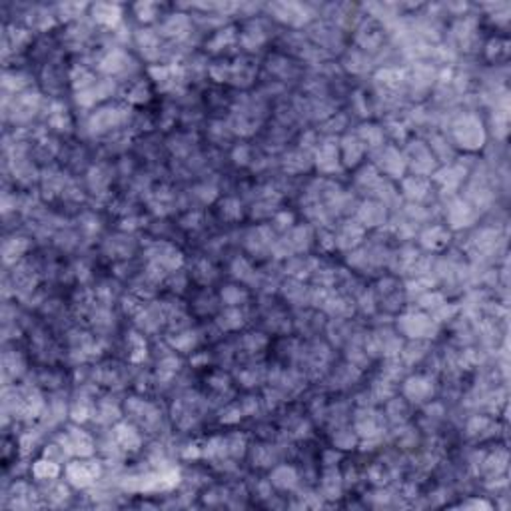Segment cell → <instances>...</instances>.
I'll return each instance as SVG.
<instances>
[{
	"label": "cell",
	"mask_w": 511,
	"mask_h": 511,
	"mask_svg": "<svg viewBox=\"0 0 511 511\" xmlns=\"http://www.w3.org/2000/svg\"><path fill=\"white\" fill-rule=\"evenodd\" d=\"M108 182H110V176L106 174L102 166H94L89 172V186L94 194H104Z\"/></svg>",
	"instance_id": "obj_39"
},
{
	"label": "cell",
	"mask_w": 511,
	"mask_h": 511,
	"mask_svg": "<svg viewBox=\"0 0 511 511\" xmlns=\"http://www.w3.org/2000/svg\"><path fill=\"white\" fill-rule=\"evenodd\" d=\"M378 158L375 160V168L380 170V174H386L389 178H404L406 172V160L404 154L396 148V146H382L378 148Z\"/></svg>",
	"instance_id": "obj_10"
},
{
	"label": "cell",
	"mask_w": 511,
	"mask_h": 511,
	"mask_svg": "<svg viewBox=\"0 0 511 511\" xmlns=\"http://www.w3.org/2000/svg\"><path fill=\"white\" fill-rule=\"evenodd\" d=\"M112 440L122 452H138L142 447V434L134 423H116L112 429Z\"/></svg>",
	"instance_id": "obj_14"
},
{
	"label": "cell",
	"mask_w": 511,
	"mask_h": 511,
	"mask_svg": "<svg viewBox=\"0 0 511 511\" xmlns=\"http://www.w3.org/2000/svg\"><path fill=\"white\" fill-rule=\"evenodd\" d=\"M337 146H340V160H342V164L344 166H348V168H353V166H357L362 158H364V154H366V146H364V142L360 140L357 136H352V134H348V136H344L342 140L337 142Z\"/></svg>",
	"instance_id": "obj_18"
},
{
	"label": "cell",
	"mask_w": 511,
	"mask_h": 511,
	"mask_svg": "<svg viewBox=\"0 0 511 511\" xmlns=\"http://www.w3.org/2000/svg\"><path fill=\"white\" fill-rule=\"evenodd\" d=\"M58 441L66 447V452L71 456H80V458H92V454L96 452V445L94 440L90 438V434H86L84 429L71 425L66 431H62L58 436Z\"/></svg>",
	"instance_id": "obj_8"
},
{
	"label": "cell",
	"mask_w": 511,
	"mask_h": 511,
	"mask_svg": "<svg viewBox=\"0 0 511 511\" xmlns=\"http://www.w3.org/2000/svg\"><path fill=\"white\" fill-rule=\"evenodd\" d=\"M434 380L429 375H411L404 382V398L411 404H425L434 398Z\"/></svg>",
	"instance_id": "obj_12"
},
{
	"label": "cell",
	"mask_w": 511,
	"mask_h": 511,
	"mask_svg": "<svg viewBox=\"0 0 511 511\" xmlns=\"http://www.w3.org/2000/svg\"><path fill=\"white\" fill-rule=\"evenodd\" d=\"M242 418H244V414H242L240 404H228V406L222 409V414H220V422L228 423V425L238 423Z\"/></svg>",
	"instance_id": "obj_45"
},
{
	"label": "cell",
	"mask_w": 511,
	"mask_h": 511,
	"mask_svg": "<svg viewBox=\"0 0 511 511\" xmlns=\"http://www.w3.org/2000/svg\"><path fill=\"white\" fill-rule=\"evenodd\" d=\"M232 276L240 282L254 284L258 278V272L254 270V266L250 264L246 258H236L232 262Z\"/></svg>",
	"instance_id": "obj_34"
},
{
	"label": "cell",
	"mask_w": 511,
	"mask_h": 511,
	"mask_svg": "<svg viewBox=\"0 0 511 511\" xmlns=\"http://www.w3.org/2000/svg\"><path fill=\"white\" fill-rule=\"evenodd\" d=\"M402 192L409 202L422 204L423 200L429 196V180L425 176H404L402 178Z\"/></svg>",
	"instance_id": "obj_22"
},
{
	"label": "cell",
	"mask_w": 511,
	"mask_h": 511,
	"mask_svg": "<svg viewBox=\"0 0 511 511\" xmlns=\"http://www.w3.org/2000/svg\"><path fill=\"white\" fill-rule=\"evenodd\" d=\"M200 222H202V214H200V212H192V214H188V216L182 220V226L188 230L190 228L194 230L200 226Z\"/></svg>",
	"instance_id": "obj_51"
},
{
	"label": "cell",
	"mask_w": 511,
	"mask_h": 511,
	"mask_svg": "<svg viewBox=\"0 0 511 511\" xmlns=\"http://www.w3.org/2000/svg\"><path fill=\"white\" fill-rule=\"evenodd\" d=\"M266 371L260 366H248L244 370L238 373V382L244 386V388H256L264 382Z\"/></svg>",
	"instance_id": "obj_38"
},
{
	"label": "cell",
	"mask_w": 511,
	"mask_h": 511,
	"mask_svg": "<svg viewBox=\"0 0 511 511\" xmlns=\"http://www.w3.org/2000/svg\"><path fill=\"white\" fill-rule=\"evenodd\" d=\"M268 10L276 20L290 26H306L314 18L312 8L300 2H274L268 6Z\"/></svg>",
	"instance_id": "obj_6"
},
{
	"label": "cell",
	"mask_w": 511,
	"mask_h": 511,
	"mask_svg": "<svg viewBox=\"0 0 511 511\" xmlns=\"http://www.w3.org/2000/svg\"><path fill=\"white\" fill-rule=\"evenodd\" d=\"M407 414H409V406H407L406 398H389L386 402V418L393 423H406Z\"/></svg>",
	"instance_id": "obj_33"
},
{
	"label": "cell",
	"mask_w": 511,
	"mask_h": 511,
	"mask_svg": "<svg viewBox=\"0 0 511 511\" xmlns=\"http://www.w3.org/2000/svg\"><path fill=\"white\" fill-rule=\"evenodd\" d=\"M194 276L202 284H208L216 274H214V268L208 264V260H202V262H198V270L194 272Z\"/></svg>",
	"instance_id": "obj_50"
},
{
	"label": "cell",
	"mask_w": 511,
	"mask_h": 511,
	"mask_svg": "<svg viewBox=\"0 0 511 511\" xmlns=\"http://www.w3.org/2000/svg\"><path fill=\"white\" fill-rule=\"evenodd\" d=\"M404 160L416 176H429L436 172V156L431 154V148L420 140L409 142L407 150L404 152Z\"/></svg>",
	"instance_id": "obj_5"
},
{
	"label": "cell",
	"mask_w": 511,
	"mask_h": 511,
	"mask_svg": "<svg viewBox=\"0 0 511 511\" xmlns=\"http://www.w3.org/2000/svg\"><path fill=\"white\" fill-rule=\"evenodd\" d=\"M445 218H447L452 228H465L476 220V212L463 200H452L447 210H445Z\"/></svg>",
	"instance_id": "obj_20"
},
{
	"label": "cell",
	"mask_w": 511,
	"mask_h": 511,
	"mask_svg": "<svg viewBox=\"0 0 511 511\" xmlns=\"http://www.w3.org/2000/svg\"><path fill=\"white\" fill-rule=\"evenodd\" d=\"M276 459H278V454H276V447L274 445L252 447V461L258 467H272L276 463Z\"/></svg>",
	"instance_id": "obj_37"
},
{
	"label": "cell",
	"mask_w": 511,
	"mask_h": 511,
	"mask_svg": "<svg viewBox=\"0 0 511 511\" xmlns=\"http://www.w3.org/2000/svg\"><path fill=\"white\" fill-rule=\"evenodd\" d=\"M355 42H357V48L364 50V53H375L378 48H382V42H384V30L380 26L378 20L368 18V20H362V24L357 26L355 30Z\"/></svg>",
	"instance_id": "obj_11"
},
{
	"label": "cell",
	"mask_w": 511,
	"mask_h": 511,
	"mask_svg": "<svg viewBox=\"0 0 511 511\" xmlns=\"http://www.w3.org/2000/svg\"><path fill=\"white\" fill-rule=\"evenodd\" d=\"M150 96H152L150 86H148V82H144V80H134V82L130 84V89L126 90V100H128L130 104H146V102L150 100Z\"/></svg>",
	"instance_id": "obj_36"
},
{
	"label": "cell",
	"mask_w": 511,
	"mask_h": 511,
	"mask_svg": "<svg viewBox=\"0 0 511 511\" xmlns=\"http://www.w3.org/2000/svg\"><path fill=\"white\" fill-rule=\"evenodd\" d=\"M256 78V66L252 60L248 58H238L234 64H232V76H230V82L236 84V86H250Z\"/></svg>",
	"instance_id": "obj_26"
},
{
	"label": "cell",
	"mask_w": 511,
	"mask_h": 511,
	"mask_svg": "<svg viewBox=\"0 0 511 511\" xmlns=\"http://www.w3.org/2000/svg\"><path fill=\"white\" fill-rule=\"evenodd\" d=\"M126 348H128V360L132 364H140V362L146 360V355H148L146 340L138 332H130L128 334V337H126Z\"/></svg>",
	"instance_id": "obj_31"
},
{
	"label": "cell",
	"mask_w": 511,
	"mask_h": 511,
	"mask_svg": "<svg viewBox=\"0 0 511 511\" xmlns=\"http://www.w3.org/2000/svg\"><path fill=\"white\" fill-rule=\"evenodd\" d=\"M266 344H268V340H266L264 334H258V332H250L242 337V342H240V346H242V350L246 353H256L260 352V350H264Z\"/></svg>",
	"instance_id": "obj_41"
},
{
	"label": "cell",
	"mask_w": 511,
	"mask_h": 511,
	"mask_svg": "<svg viewBox=\"0 0 511 511\" xmlns=\"http://www.w3.org/2000/svg\"><path fill=\"white\" fill-rule=\"evenodd\" d=\"M357 434L353 429H337L334 436V445L337 449H353Z\"/></svg>",
	"instance_id": "obj_43"
},
{
	"label": "cell",
	"mask_w": 511,
	"mask_h": 511,
	"mask_svg": "<svg viewBox=\"0 0 511 511\" xmlns=\"http://www.w3.org/2000/svg\"><path fill=\"white\" fill-rule=\"evenodd\" d=\"M270 483H272L276 490H280V492H292V490L298 487L300 476H298L296 467H292V465H288V463H280V465H276V467L272 470V474H270Z\"/></svg>",
	"instance_id": "obj_21"
},
{
	"label": "cell",
	"mask_w": 511,
	"mask_h": 511,
	"mask_svg": "<svg viewBox=\"0 0 511 511\" xmlns=\"http://www.w3.org/2000/svg\"><path fill=\"white\" fill-rule=\"evenodd\" d=\"M386 218H388V208L378 200H370V202H364L360 206L355 220L364 228H380V226L386 224Z\"/></svg>",
	"instance_id": "obj_17"
},
{
	"label": "cell",
	"mask_w": 511,
	"mask_h": 511,
	"mask_svg": "<svg viewBox=\"0 0 511 511\" xmlns=\"http://www.w3.org/2000/svg\"><path fill=\"white\" fill-rule=\"evenodd\" d=\"M220 216L228 222H234V220H240L242 218V204L240 200L236 198H226L222 204H220Z\"/></svg>",
	"instance_id": "obj_42"
},
{
	"label": "cell",
	"mask_w": 511,
	"mask_h": 511,
	"mask_svg": "<svg viewBox=\"0 0 511 511\" xmlns=\"http://www.w3.org/2000/svg\"><path fill=\"white\" fill-rule=\"evenodd\" d=\"M364 232H366V228L357 220L344 222L337 228V232H334L335 248H340V250H355V248H360L362 238H364Z\"/></svg>",
	"instance_id": "obj_15"
},
{
	"label": "cell",
	"mask_w": 511,
	"mask_h": 511,
	"mask_svg": "<svg viewBox=\"0 0 511 511\" xmlns=\"http://www.w3.org/2000/svg\"><path fill=\"white\" fill-rule=\"evenodd\" d=\"M248 300H250V296H248L246 288H240V286H226L224 290H222V301L228 306V308H242V306H246Z\"/></svg>",
	"instance_id": "obj_35"
},
{
	"label": "cell",
	"mask_w": 511,
	"mask_h": 511,
	"mask_svg": "<svg viewBox=\"0 0 511 511\" xmlns=\"http://www.w3.org/2000/svg\"><path fill=\"white\" fill-rule=\"evenodd\" d=\"M449 238H452L449 230H445L443 226H431V228L423 230L422 234H420L422 246L425 250H429V252H440V250H443V248L449 244Z\"/></svg>",
	"instance_id": "obj_25"
},
{
	"label": "cell",
	"mask_w": 511,
	"mask_h": 511,
	"mask_svg": "<svg viewBox=\"0 0 511 511\" xmlns=\"http://www.w3.org/2000/svg\"><path fill=\"white\" fill-rule=\"evenodd\" d=\"M130 112L132 110L122 104H106L102 108H98L89 120L90 134L100 136V134H106V132L118 130L120 126L128 124Z\"/></svg>",
	"instance_id": "obj_2"
},
{
	"label": "cell",
	"mask_w": 511,
	"mask_h": 511,
	"mask_svg": "<svg viewBox=\"0 0 511 511\" xmlns=\"http://www.w3.org/2000/svg\"><path fill=\"white\" fill-rule=\"evenodd\" d=\"M342 487H344V479L340 476V472L335 467H326L324 477H322L319 495L326 499H337V497H342Z\"/></svg>",
	"instance_id": "obj_27"
},
{
	"label": "cell",
	"mask_w": 511,
	"mask_h": 511,
	"mask_svg": "<svg viewBox=\"0 0 511 511\" xmlns=\"http://www.w3.org/2000/svg\"><path fill=\"white\" fill-rule=\"evenodd\" d=\"M146 258H148V262L162 266L168 274L178 272L184 264L182 252L176 250L172 244H168V242H154L152 246L146 250Z\"/></svg>",
	"instance_id": "obj_9"
},
{
	"label": "cell",
	"mask_w": 511,
	"mask_h": 511,
	"mask_svg": "<svg viewBox=\"0 0 511 511\" xmlns=\"http://www.w3.org/2000/svg\"><path fill=\"white\" fill-rule=\"evenodd\" d=\"M398 334H404L409 340H429L436 337L440 326L431 319V316L423 312H407L402 314L396 322Z\"/></svg>",
	"instance_id": "obj_3"
},
{
	"label": "cell",
	"mask_w": 511,
	"mask_h": 511,
	"mask_svg": "<svg viewBox=\"0 0 511 511\" xmlns=\"http://www.w3.org/2000/svg\"><path fill=\"white\" fill-rule=\"evenodd\" d=\"M134 12L142 22H152L158 18V4L156 2H140L134 6Z\"/></svg>",
	"instance_id": "obj_44"
},
{
	"label": "cell",
	"mask_w": 511,
	"mask_h": 511,
	"mask_svg": "<svg viewBox=\"0 0 511 511\" xmlns=\"http://www.w3.org/2000/svg\"><path fill=\"white\" fill-rule=\"evenodd\" d=\"M90 10H92L94 22H98L100 26H106V28L116 30L118 24L122 22V6H120V4L98 2V4H94V6H90Z\"/></svg>",
	"instance_id": "obj_19"
},
{
	"label": "cell",
	"mask_w": 511,
	"mask_h": 511,
	"mask_svg": "<svg viewBox=\"0 0 511 511\" xmlns=\"http://www.w3.org/2000/svg\"><path fill=\"white\" fill-rule=\"evenodd\" d=\"M452 136L459 148L467 152H476L485 144V130L474 114H461L456 122L452 124Z\"/></svg>",
	"instance_id": "obj_1"
},
{
	"label": "cell",
	"mask_w": 511,
	"mask_h": 511,
	"mask_svg": "<svg viewBox=\"0 0 511 511\" xmlns=\"http://www.w3.org/2000/svg\"><path fill=\"white\" fill-rule=\"evenodd\" d=\"M314 164L317 170H322L324 174H335L342 168V160H340V146L337 140L330 138V140L322 142L316 150V160Z\"/></svg>",
	"instance_id": "obj_13"
},
{
	"label": "cell",
	"mask_w": 511,
	"mask_h": 511,
	"mask_svg": "<svg viewBox=\"0 0 511 511\" xmlns=\"http://www.w3.org/2000/svg\"><path fill=\"white\" fill-rule=\"evenodd\" d=\"M66 474V483L78 490H89L92 487L100 477H102V461L96 459H78L71 461L64 470Z\"/></svg>",
	"instance_id": "obj_4"
},
{
	"label": "cell",
	"mask_w": 511,
	"mask_h": 511,
	"mask_svg": "<svg viewBox=\"0 0 511 511\" xmlns=\"http://www.w3.org/2000/svg\"><path fill=\"white\" fill-rule=\"evenodd\" d=\"M216 324H218V328L224 330V332H234V330H240V328L246 324V314H244V310H240V308H226V310L218 316Z\"/></svg>",
	"instance_id": "obj_29"
},
{
	"label": "cell",
	"mask_w": 511,
	"mask_h": 511,
	"mask_svg": "<svg viewBox=\"0 0 511 511\" xmlns=\"http://www.w3.org/2000/svg\"><path fill=\"white\" fill-rule=\"evenodd\" d=\"M268 40L266 35L264 24L260 20H252L248 22L242 30V35H238V42L246 48V50H258L260 46H264V42Z\"/></svg>",
	"instance_id": "obj_23"
},
{
	"label": "cell",
	"mask_w": 511,
	"mask_h": 511,
	"mask_svg": "<svg viewBox=\"0 0 511 511\" xmlns=\"http://www.w3.org/2000/svg\"><path fill=\"white\" fill-rule=\"evenodd\" d=\"M290 228H294V214H292V212H278V214L274 216L272 230L288 232Z\"/></svg>",
	"instance_id": "obj_47"
},
{
	"label": "cell",
	"mask_w": 511,
	"mask_h": 511,
	"mask_svg": "<svg viewBox=\"0 0 511 511\" xmlns=\"http://www.w3.org/2000/svg\"><path fill=\"white\" fill-rule=\"evenodd\" d=\"M368 476H370V479L375 485H386L389 481V470L384 463H375V465L370 467Z\"/></svg>",
	"instance_id": "obj_46"
},
{
	"label": "cell",
	"mask_w": 511,
	"mask_h": 511,
	"mask_svg": "<svg viewBox=\"0 0 511 511\" xmlns=\"http://www.w3.org/2000/svg\"><path fill=\"white\" fill-rule=\"evenodd\" d=\"M134 66V60L130 58V54H126L124 50H110L100 58V71L108 74L110 78L112 76H124L128 74L130 68Z\"/></svg>",
	"instance_id": "obj_16"
},
{
	"label": "cell",
	"mask_w": 511,
	"mask_h": 511,
	"mask_svg": "<svg viewBox=\"0 0 511 511\" xmlns=\"http://www.w3.org/2000/svg\"><path fill=\"white\" fill-rule=\"evenodd\" d=\"M236 40H238L236 26L220 28V30H216V32L206 40V50H208V53H222V50H226L228 46H232Z\"/></svg>",
	"instance_id": "obj_28"
},
{
	"label": "cell",
	"mask_w": 511,
	"mask_h": 511,
	"mask_svg": "<svg viewBox=\"0 0 511 511\" xmlns=\"http://www.w3.org/2000/svg\"><path fill=\"white\" fill-rule=\"evenodd\" d=\"M232 160L240 166H248L252 162V148L248 144H238L232 152Z\"/></svg>",
	"instance_id": "obj_49"
},
{
	"label": "cell",
	"mask_w": 511,
	"mask_h": 511,
	"mask_svg": "<svg viewBox=\"0 0 511 511\" xmlns=\"http://www.w3.org/2000/svg\"><path fill=\"white\" fill-rule=\"evenodd\" d=\"M485 54L492 62H499V60H505L508 54H510V42L508 40H501V38H494L487 42L485 46Z\"/></svg>",
	"instance_id": "obj_40"
},
{
	"label": "cell",
	"mask_w": 511,
	"mask_h": 511,
	"mask_svg": "<svg viewBox=\"0 0 511 511\" xmlns=\"http://www.w3.org/2000/svg\"><path fill=\"white\" fill-rule=\"evenodd\" d=\"M30 472H32V476L38 481H53V479L60 476V463H56V461L48 458H42L32 463Z\"/></svg>",
	"instance_id": "obj_32"
},
{
	"label": "cell",
	"mask_w": 511,
	"mask_h": 511,
	"mask_svg": "<svg viewBox=\"0 0 511 511\" xmlns=\"http://www.w3.org/2000/svg\"><path fill=\"white\" fill-rule=\"evenodd\" d=\"M198 342H200V334H198V332H192V328L182 330V332H176V334L168 340V344H170L172 350L184 353L192 352L196 346H198Z\"/></svg>",
	"instance_id": "obj_30"
},
{
	"label": "cell",
	"mask_w": 511,
	"mask_h": 511,
	"mask_svg": "<svg viewBox=\"0 0 511 511\" xmlns=\"http://www.w3.org/2000/svg\"><path fill=\"white\" fill-rule=\"evenodd\" d=\"M126 414L132 418V422L138 423L140 427L154 431L162 423V414L152 402H146L142 398H130L126 400Z\"/></svg>",
	"instance_id": "obj_7"
},
{
	"label": "cell",
	"mask_w": 511,
	"mask_h": 511,
	"mask_svg": "<svg viewBox=\"0 0 511 511\" xmlns=\"http://www.w3.org/2000/svg\"><path fill=\"white\" fill-rule=\"evenodd\" d=\"M208 386H210L212 391H216V393H224V391H228L230 388V378L228 375H224L222 371L212 373L210 380H208Z\"/></svg>",
	"instance_id": "obj_48"
},
{
	"label": "cell",
	"mask_w": 511,
	"mask_h": 511,
	"mask_svg": "<svg viewBox=\"0 0 511 511\" xmlns=\"http://www.w3.org/2000/svg\"><path fill=\"white\" fill-rule=\"evenodd\" d=\"M30 248V242L26 238H20V236H15V238H6L4 244H2V260L6 266H17L24 254L28 252Z\"/></svg>",
	"instance_id": "obj_24"
}]
</instances>
